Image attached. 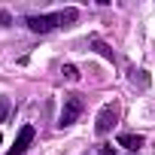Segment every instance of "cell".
<instances>
[{
	"mask_svg": "<svg viewBox=\"0 0 155 155\" xmlns=\"http://www.w3.org/2000/svg\"><path fill=\"white\" fill-rule=\"evenodd\" d=\"M79 113H82V97H79V94H70V97L64 101V110H61V119H58V125H61V128L73 125L76 119H79Z\"/></svg>",
	"mask_w": 155,
	"mask_h": 155,
	"instance_id": "obj_1",
	"label": "cell"
},
{
	"mask_svg": "<svg viewBox=\"0 0 155 155\" xmlns=\"http://www.w3.org/2000/svg\"><path fill=\"white\" fill-rule=\"evenodd\" d=\"M58 25H61V18L52 15V12H49V15H31V18H28V28H31L34 34H49V31H55Z\"/></svg>",
	"mask_w": 155,
	"mask_h": 155,
	"instance_id": "obj_2",
	"label": "cell"
},
{
	"mask_svg": "<svg viewBox=\"0 0 155 155\" xmlns=\"http://www.w3.org/2000/svg\"><path fill=\"white\" fill-rule=\"evenodd\" d=\"M116 119H119V107L116 104H107L101 113H97V122H94V131L97 134H107L113 125H116Z\"/></svg>",
	"mask_w": 155,
	"mask_h": 155,
	"instance_id": "obj_3",
	"label": "cell"
},
{
	"mask_svg": "<svg viewBox=\"0 0 155 155\" xmlns=\"http://www.w3.org/2000/svg\"><path fill=\"white\" fill-rule=\"evenodd\" d=\"M34 134H37V131H34V125H25V128L18 131V137H15V146L9 149V155H21V152H25V149L34 143Z\"/></svg>",
	"mask_w": 155,
	"mask_h": 155,
	"instance_id": "obj_4",
	"label": "cell"
},
{
	"mask_svg": "<svg viewBox=\"0 0 155 155\" xmlns=\"http://www.w3.org/2000/svg\"><path fill=\"white\" fill-rule=\"evenodd\" d=\"M119 146H125V149H140V146H143V137H140V134H119Z\"/></svg>",
	"mask_w": 155,
	"mask_h": 155,
	"instance_id": "obj_5",
	"label": "cell"
},
{
	"mask_svg": "<svg viewBox=\"0 0 155 155\" xmlns=\"http://www.w3.org/2000/svg\"><path fill=\"white\" fill-rule=\"evenodd\" d=\"M76 15H79L76 9H64V12H58V18H61V25H64V28H67V25H73V21H76Z\"/></svg>",
	"mask_w": 155,
	"mask_h": 155,
	"instance_id": "obj_6",
	"label": "cell"
},
{
	"mask_svg": "<svg viewBox=\"0 0 155 155\" xmlns=\"http://www.w3.org/2000/svg\"><path fill=\"white\" fill-rule=\"evenodd\" d=\"M91 46H94V49H97L101 55H107V58H113V52H110V49H107V46H104L101 40H91Z\"/></svg>",
	"mask_w": 155,
	"mask_h": 155,
	"instance_id": "obj_7",
	"label": "cell"
},
{
	"mask_svg": "<svg viewBox=\"0 0 155 155\" xmlns=\"http://www.w3.org/2000/svg\"><path fill=\"white\" fill-rule=\"evenodd\" d=\"M64 76H67V79H79V73H76V67H70V64L64 67Z\"/></svg>",
	"mask_w": 155,
	"mask_h": 155,
	"instance_id": "obj_8",
	"label": "cell"
},
{
	"mask_svg": "<svg viewBox=\"0 0 155 155\" xmlns=\"http://www.w3.org/2000/svg\"><path fill=\"white\" fill-rule=\"evenodd\" d=\"M6 113H9V107H6V104H0V122L6 119Z\"/></svg>",
	"mask_w": 155,
	"mask_h": 155,
	"instance_id": "obj_9",
	"label": "cell"
},
{
	"mask_svg": "<svg viewBox=\"0 0 155 155\" xmlns=\"http://www.w3.org/2000/svg\"><path fill=\"white\" fill-rule=\"evenodd\" d=\"M101 152H104V155H116V152H113V146H101Z\"/></svg>",
	"mask_w": 155,
	"mask_h": 155,
	"instance_id": "obj_10",
	"label": "cell"
},
{
	"mask_svg": "<svg viewBox=\"0 0 155 155\" xmlns=\"http://www.w3.org/2000/svg\"><path fill=\"white\" fill-rule=\"evenodd\" d=\"M0 143H3V140H0Z\"/></svg>",
	"mask_w": 155,
	"mask_h": 155,
	"instance_id": "obj_11",
	"label": "cell"
}]
</instances>
